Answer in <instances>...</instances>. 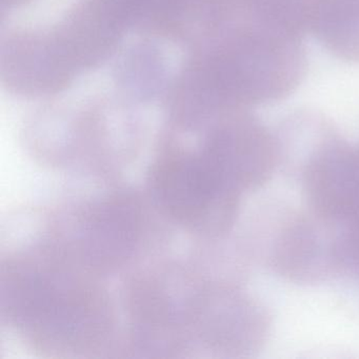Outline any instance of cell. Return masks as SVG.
<instances>
[{"label": "cell", "instance_id": "6da1fadb", "mask_svg": "<svg viewBox=\"0 0 359 359\" xmlns=\"http://www.w3.org/2000/svg\"><path fill=\"white\" fill-rule=\"evenodd\" d=\"M316 216L290 218L273 243V268L292 280L313 283L344 268L341 235Z\"/></svg>", "mask_w": 359, "mask_h": 359}, {"label": "cell", "instance_id": "7a4b0ae2", "mask_svg": "<svg viewBox=\"0 0 359 359\" xmlns=\"http://www.w3.org/2000/svg\"><path fill=\"white\" fill-rule=\"evenodd\" d=\"M311 213L330 224H344L359 211V152L327 148L313 155L302 172Z\"/></svg>", "mask_w": 359, "mask_h": 359}, {"label": "cell", "instance_id": "3957f363", "mask_svg": "<svg viewBox=\"0 0 359 359\" xmlns=\"http://www.w3.org/2000/svg\"><path fill=\"white\" fill-rule=\"evenodd\" d=\"M169 76L165 52L151 41L132 46L114 69L117 94L135 104H147L168 93Z\"/></svg>", "mask_w": 359, "mask_h": 359}, {"label": "cell", "instance_id": "277c9868", "mask_svg": "<svg viewBox=\"0 0 359 359\" xmlns=\"http://www.w3.org/2000/svg\"><path fill=\"white\" fill-rule=\"evenodd\" d=\"M346 230L341 235L344 268H353L359 273V211L344 222Z\"/></svg>", "mask_w": 359, "mask_h": 359}, {"label": "cell", "instance_id": "5b68a950", "mask_svg": "<svg viewBox=\"0 0 359 359\" xmlns=\"http://www.w3.org/2000/svg\"><path fill=\"white\" fill-rule=\"evenodd\" d=\"M20 1H22V0H9V3L10 4H13V3H20Z\"/></svg>", "mask_w": 359, "mask_h": 359}]
</instances>
